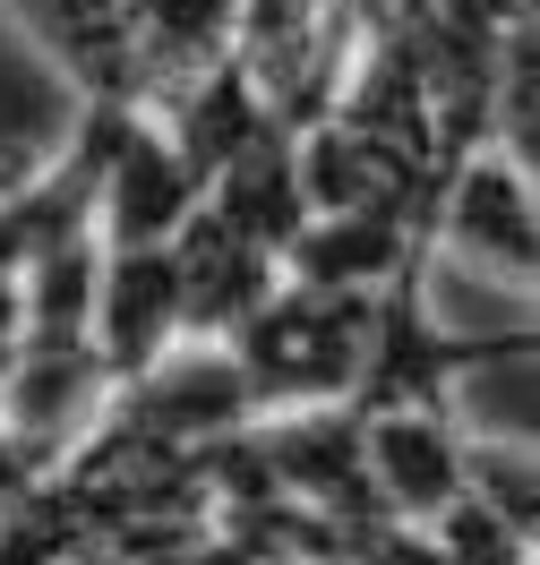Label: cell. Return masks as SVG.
<instances>
[{"mask_svg":"<svg viewBox=\"0 0 540 565\" xmlns=\"http://www.w3.org/2000/svg\"><path fill=\"white\" fill-rule=\"evenodd\" d=\"M189 334L180 318V275H172V241L155 248H104V275H95V318H86V343L104 360L112 386H129L146 360H163Z\"/></svg>","mask_w":540,"mask_h":565,"instance_id":"cell-5","label":"cell"},{"mask_svg":"<svg viewBox=\"0 0 540 565\" xmlns=\"http://www.w3.org/2000/svg\"><path fill=\"white\" fill-rule=\"evenodd\" d=\"M421 531L446 548V565H532V531H515L498 505H480L472 489H455Z\"/></svg>","mask_w":540,"mask_h":565,"instance_id":"cell-8","label":"cell"},{"mask_svg":"<svg viewBox=\"0 0 540 565\" xmlns=\"http://www.w3.org/2000/svg\"><path fill=\"white\" fill-rule=\"evenodd\" d=\"M129 120H138V104L120 86H95L77 104V129L61 138V154L43 172H27L18 189H0V275H27L43 248H61L70 232H95V198H104L112 146Z\"/></svg>","mask_w":540,"mask_h":565,"instance_id":"cell-3","label":"cell"},{"mask_svg":"<svg viewBox=\"0 0 540 565\" xmlns=\"http://www.w3.org/2000/svg\"><path fill=\"white\" fill-rule=\"evenodd\" d=\"M198 198H207L198 163L180 154L172 129H155L138 111V120L120 129V146H112L104 198H95V232H104V248H155L198 214Z\"/></svg>","mask_w":540,"mask_h":565,"instance_id":"cell-7","label":"cell"},{"mask_svg":"<svg viewBox=\"0 0 540 565\" xmlns=\"http://www.w3.org/2000/svg\"><path fill=\"white\" fill-rule=\"evenodd\" d=\"M437 241L464 257L472 275L506 282L532 300L540 282V214H532V163H515V146H480L455 163L446 198H437Z\"/></svg>","mask_w":540,"mask_h":565,"instance_id":"cell-4","label":"cell"},{"mask_svg":"<svg viewBox=\"0 0 540 565\" xmlns=\"http://www.w3.org/2000/svg\"><path fill=\"white\" fill-rule=\"evenodd\" d=\"M464 489L480 505H498L515 531H540V480H532V446H480L464 437Z\"/></svg>","mask_w":540,"mask_h":565,"instance_id":"cell-9","label":"cell"},{"mask_svg":"<svg viewBox=\"0 0 540 565\" xmlns=\"http://www.w3.org/2000/svg\"><path fill=\"white\" fill-rule=\"evenodd\" d=\"M369 300L378 291H326V282H275L250 318L215 334L232 369L250 377L257 412H292V403H343L360 377V343H369Z\"/></svg>","mask_w":540,"mask_h":565,"instance_id":"cell-1","label":"cell"},{"mask_svg":"<svg viewBox=\"0 0 540 565\" xmlns=\"http://www.w3.org/2000/svg\"><path fill=\"white\" fill-rule=\"evenodd\" d=\"M18 334H27V326H18V282L0 275V377H9V360H18Z\"/></svg>","mask_w":540,"mask_h":565,"instance_id":"cell-10","label":"cell"},{"mask_svg":"<svg viewBox=\"0 0 540 565\" xmlns=\"http://www.w3.org/2000/svg\"><path fill=\"white\" fill-rule=\"evenodd\" d=\"M360 455H369V497L395 523H430L464 489V428L446 403H395L360 412Z\"/></svg>","mask_w":540,"mask_h":565,"instance_id":"cell-6","label":"cell"},{"mask_svg":"<svg viewBox=\"0 0 540 565\" xmlns=\"http://www.w3.org/2000/svg\"><path fill=\"white\" fill-rule=\"evenodd\" d=\"M489 360H532V334H446L430 318V291H421V257L403 275L378 282L369 300V343H360V377H352V412H395V403H446L464 369Z\"/></svg>","mask_w":540,"mask_h":565,"instance_id":"cell-2","label":"cell"}]
</instances>
